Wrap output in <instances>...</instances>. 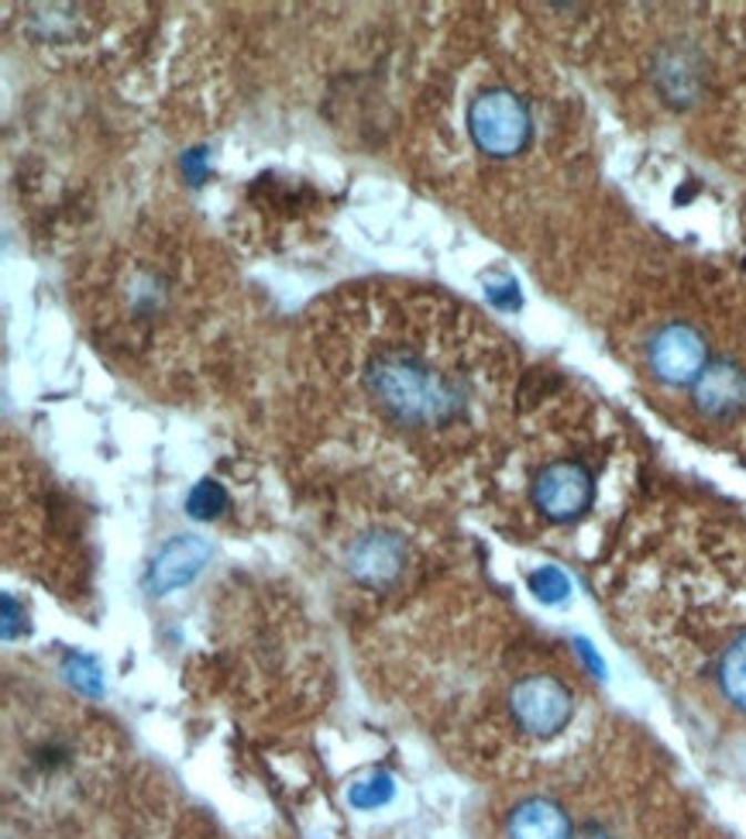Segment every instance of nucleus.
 Returning <instances> with one entry per match:
<instances>
[{
	"mask_svg": "<svg viewBox=\"0 0 746 839\" xmlns=\"http://www.w3.org/2000/svg\"><path fill=\"white\" fill-rule=\"evenodd\" d=\"M574 839H613V836H605V832H599V829H589V832L574 836Z\"/></svg>",
	"mask_w": 746,
	"mask_h": 839,
	"instance_id": "dca6fc26",
	"label": "nucleus"
},
{
	"mask_svg": "<svg viewBox=\"0 0 746 839\" xmlns=\"http://www.w3.org/2000/svg\"><path fill=\"white\" fill-rule=\"evenodd\" d=\"M708 365L705 338L692 324H667L651 341V368L654 376L671 386H695Z\"/></svg>",
	"mask_w": 746,
	"mask_h": 839,
	"instance_id": "39448f33",
	"label": "nucleus"
},
{
	"mask_svg": "<svg viewBox=\"0 0 746 839\" xmlns=\"http://www.w3.org/2000/svg\"><path fill=\"white\" fill-rule=\"evenodd\" d=\"M708 678L716 685L719 698L746 716V623L723 630L719 644L712 647Z\"/></svg>",
	"mask_w": 746,
	"mask_h": 839,
	"instance_id": "0eeeda50",
	"label": "nucleus"
},
{
	"mask_svg": "<svg viewBox=\"0 0 746 839\" xmlns=\"http://www.w3.org/2000/svg\"><path fill=\"white\" fill-rule=\"evenodd\" d=\"M65 664H70V678H73L76 688H83L86 695H100V692H104V682H100V667H96L90 657L73 654Z\"/></svg>",
	"mask_w": 746,
	"mask_h": 839,
	"instance_id": "4468645a",
	"label": "nucleus"
},
{
	"mask_svg": "<svg viewBox=\"0 0 746 839\" xmlns=\"http://www.w3.org/2000/svg\"><path fill=\"white\" fill-rule=\"evenodd\" d=\"M351 575L365 585H386L399 575L402 567V544L392 533H368L348 554Z\"/></svg>",
	"mask_w": 746,
	"mask_h": 839,
	"instance_id": "1a4fd4ad",
	"label": "nucleus"
},
{
	"mask_svg": "<svg viewBox=\"0 0 746 839\" xmlns=\"http://www.w3.org/2000/svg\"><path fill=\"white\" fill-rule=\"evenodd\" d=\"M365 382L379 410L402 427H448L464 410V382L413 348H382Z\"/></svg>",
	"mask_w": 746,
	"mask_h": 839,
	"instance_id": "f257e3e1",
	"label": "nucleus"
},
{
	"mask_svg": "<svg viewBox=\"0 0 746 839\" xmlns=\"http://www.w3.org/2000/svg\"><path fill=\"white\" fill-rule=\"evenodd\" d=\"M530 589H533V595H536V598H544V602H561V598H568L571 582L564 579L561 567L548 564V567H540V572H533V575H530Z\"/></svg>",
	"mask_w": 746,
	"mask_h": 839,
	"instance_id": "ddd939ff",
	"label": "nucleus"
},
{
	"mask_svg": "<svg viewBox=\"0 0 746 839\" xmlns=\"http://www.w3.org/2000/svg\"><path fill=\"white\" fill-rule=\"evenodd\" d=\"M592 499H595V479L589 468L574 458L540 468V475L533 482V507L554 523L579 520L592 507Z\"/></svg>",
	"mask_w": 746,
	"mask_h": 839,
	"instance_id": "20e7f679",
	"label": "nucleus"
},
{
	"mask_svg": "<svg viewBox=\"0 0 746 839\" xmlns=\"http://www.w3.org/2000/svg\"><path fill=\"white\" fill-rule=\"evenodd\" d=\"M186 510L190 516L196 520H211V516H221L227 510V492L217 485V482H200L190 499H186Z\"/></svg>",
	"mask_w": 746,
	"mask_h": 839,
	"instance_id": "9b49d317",
	"label": "nucleus"
},
{
	"mask_svg": "<svg viewBox=\"0 0 746 839\" xmlns=\"http://www.w3.org/2000/svg\"><path fill=\"white\" fill-rule=\"evenodd\" d=\"M530 111L510 90H486L471 100L468 131L474 145L492 158H510L530 142Z\"/></svg>",
	"mask_w": 746,
	"mask_h": 839,
	"instance_id": "f03ea898",
	"label": "nucleus"
},
{
	"mask_svg": "<svg viewBox=\"0 0 746 839\" xmlns=\"http://www.w3.org/2000/svg\"><path fill=\"white\" fill-rule=\"evenodd\" d=\"M510 716L527 736L551 740L571 723L574 698L554 675H527L510 688Z\"/></svg>",
	"mask_w": 746,
	"mask_h": 839,
	"instance_id": "7ed1b4c3",
	"label": "nucleus"
},
{
	"mask_svg": "<svg viewBox=\"0 0 746 839\" xmlns=\"http://www.w3.org/2000/svg\"><path fill=\"white\" fill-rule=\"evenodd\" d=\"M505 832H510V839H574L568 812L551 798L520 801L510 816Z\"/></svg>",
	"mask_w": 746,
	"mask_h": 839,
	"instance_id": "9d476101",
	"label": "nucleus"
},
{
	"mask_svg": "<svg viewBox=\"0 0 746 839\" xmlns=\"http://www.w3.org/2000/svg\"><path fill=\"white\" fill-rule=\"evenodd\" d=\"M695 402L708 417H733L746 407V372L729 361L705 365L695 382Z\"/></svg>",
	"mask_w": 746,
	"mask_h": 839,
	"instance_id": "6e6552de",
	"label": "nucleus"
},
{
	"mask_svg": "<svg viewBox=\"0 0 746 839\" xmlns=\"http://www.w3.org/2000/svg\"><path fill=\"white\" fill-rule=\"evenodd\" d=\"M351 805L355 809H382V805L392 798V778L389 775H371L358 785H351Z\"/></svg>",
	"mask_w": 746,
	"mask_h": 839,
	"instance_id": "f8f14e48",
	"label": "nucleus"
},
{
	"mask_svg": "<svg viewBox=\"0 0 746 839\" xmlns=\"http://www.w3.org/2000/svg\"><path fill=\"white\" fill-rule=\"evenodd\" d=\"M486 293H489V299L499 307V310H513V307H520V289H517V283L510 279V276H492L489 283H486Z\"/></svg>",
	"mask_w": 746,
	"mask_h": 839,
	"instance_id": "2eb2a0df",
	"label": "nucleus"
},
{
	"mask_svg": "<svg viewBox=\"0 0 746 839\" xmlns=\"http://www.w3.org/2000/svg\"><path fill=\"white\" fill-rule=\"evenodd\" d=\"M211 561V544L203 541V536H173L152 561V572H149V589L155 595L165 592H176L183 585H190L203 564Z\"/></svg>",
	"mask_w": 746,
	"mask_h": 839,
	"instance_id": "423d86ee",
	"label": "nucleus"
}]
</instances>
